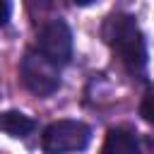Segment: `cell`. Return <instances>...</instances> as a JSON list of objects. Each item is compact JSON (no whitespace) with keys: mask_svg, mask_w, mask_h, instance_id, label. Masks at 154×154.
Returning <instances> with one entry per match:
<instances>
[{"mask_svg":"<svg viewBox=\"0 0 154 154\" xmlns=\"http://www.w3.org/2000/svg\"><path fill=\"white\" fill-rule=\"evenodd\" d=\"M103 41L111 46V51L120 58V63L132 75H142L147 67V41L144 34L132 14L118 12L111 14L103 22Z\"/></svg>","mask_w":154,"mask_h":154,"instance_id":"obj_1","label":"cell"},{"mask_svg":"<svg viewBox=\"0 0 154 154\" xmlns=\"http://www.w3.org/2000/svg\"><path fill=\"white\" fill-rule=\"evenodd\" d=\"M91 142V128L82 120L63 118L51 123L43 130L41 147L46 154H67V152H82Z\"/></svg>","mask_w":154,"mask_h":154,"instance_id":"obj_2","label":"cell"},{"mask_svg":"<svg viewBox=\"0 0 154 154\" xmlns=\"http://www.w3.org/2000/svg\"><path fill=\"white\" fill-rule=\"evenodd\" d=\"M22 84L36 96H51L60 87V72L53 63H48L38 51H26L19 65Z\"/></svg>","mask_w":154,"mask_h":154,"instance_id":"obj_3","label":"cell"},{"mask_svg":"<svg viewBox=\"0 0 154 154\" xmlns=\"http://www.w3.org/2000/svg\"><path fill=\"white\" fill-rule=\"evenodd\" d=\"M36 51L53 63L55 67H63L72 58V31L63 19H53L38 29L36 36Z\"/></svg>","mask_w":154,"mask_h":154,"instance_id":"obj_4","label":"cell"},{"mask_svg":"<svg viewBox=\"0 0 154 154\" xmlns=\"http://www.w3.org/2000/svg\"><path fill=\"white\" fill-rule=\"evenodd\" d=\"M101 154H142V144H140V135L132 128H111Z\"/></svg>","mask_w":154,"mask_h":154,"instance_id":"obj_5","label":"cell"},{"mask_svg":"<svg viewBox=\"0 0 154 154\" xmlns=\"http://www.w3.org/2000/svg\"><path fill=\"white\" fill-rule=\"evenodd\" d=\"M36 130V120L22 111H0V132H7L10 137H26Z\"/></svg>","mask_w":154,"mask_h":154,"instance_id":"obj_6","label":"cell"},{"mask_svg":"<svg viewBox=\"0 0 154 154\" xmlns=\"http://www.w3.org/2000/svg\"><path fill=\"white\" fill-rule=\"evenodd\" d=\"M140 116H142V120H147L149 125H154V89L144 94V99L140 103Z\"/></svg>","mask_w":154,"mask_h":154,"instance_id":"obj_7","label":"cell"},{"mask_svg":"<svg viewBox=\"0 0 154 154\" xmlns=\"http://www.w3.org/2000/svg\"><path fill=\"white\" fill-rule=\"evenodd\" d=\"M12 17V0H0V26H5Z\"/></svg>","mask_w":154,"mask_h":154,"instance_id":"obj_8","label":"cell"},{"mask_svg":"<svg viewBox=\"0 0 154 154\" xmlns=\"http://www.w3.org/2000/svg\"><path fill=\"white\" fill-rule=\"evenodd\" d=\"M72 2H75L77 7H87V5H91L94 0H72Z\"/></svg>","mask_w":154,"mask_h":154,"instance_id":"obj_9","label":"cell"}]
</instances>
